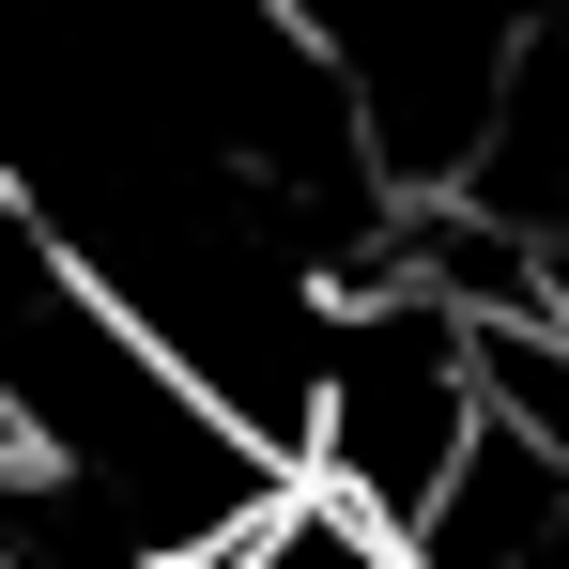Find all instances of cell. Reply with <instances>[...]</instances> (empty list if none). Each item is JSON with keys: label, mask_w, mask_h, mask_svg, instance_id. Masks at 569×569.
<instances>
[{"label": "cell", "mask_w": 569, "mask_h": 569, "mask_svg": "<svg viewBox=\"0 0 569 569\" xmlns=\"http://www.w3.org/2000/svg\"><path fill=\"white\" fill-rule=\"evenodd\" d=\"M477 323H447L431 292L370 278L339 323H323V355H308V416H292V492L323 508V523H355L370 555H400L431 508H447V477L477 462Z\"/></svg>", "instance_id": "1"}]
</instances>
